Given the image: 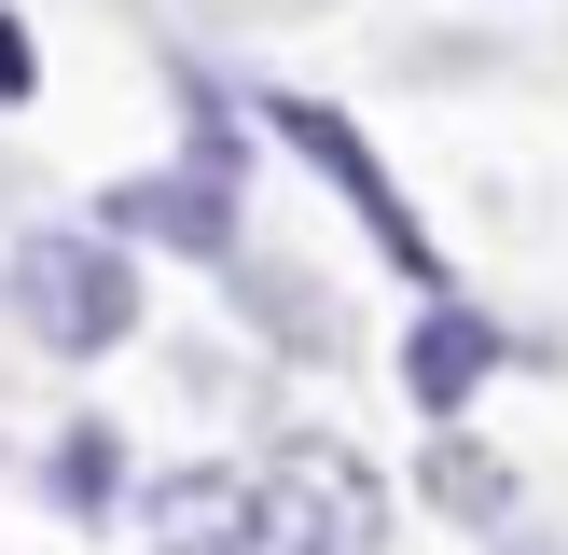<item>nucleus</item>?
I'll list each match as a JSON object with an SVG mask.
<instances>
[{
	"label": "nucleus",
	"mask_w": 568,
	"mask_h": 555,
	"mask_svg": "<svg viewBox=\"0 0 568 555\" xmlns=\"http://www.w3.org/2000/svg\"><path fill=\"white\" fill-rule=\"evenodd\" d=\"M14 305H28L42 347L98 361V347L139 333V264L98 236V222H42V236H14Z\"/></svg>",
	"instance_id": "1"
},
{
	"label": "nucleus",
	"mask_w": 568,
	"mask_h": 555,
	"mask_svg": "<svg viewBox=\"0 0 568 555\" xmlns=\"http://www.w3.org/2000/svg\"><path fill=\"white\" fill-rule=\"evenodd\" d=\"M250 514H264V555H375L388 542L375 458H347V444H320V431H292L250 472Z\"/></svg>",
	"instance_id": "2"
},
{
	"label": "nucleus",
	"mask_w": 568,
	"mask_h": 555,
	"mask_svg": "<svg viewBox=\"0 0 568 555\" xmlns=\"http://www.w3.org/2000/svg\"><path fill=\"white\" fill-rule=\"evenodd\" d=\"M264 125H277V139H292V153H305V167H320V181H333V194H347V209H361V222H375V250H388V264H403V278H444V250H430V222H416V209H403V194H388V167H375V153H361V125H347V111H320V98H264Z\"/></svg>",
	"instance_id": "3"
},
{
	"label": "nucleus",
	"mask_w": 568,
	"mask_h": 555,
	"mask_svg": "<svg viewBox=\"0 0 568 555\" xmlns=\"http://www.w3.org/2000/svg\"><path fill=\"white\" fill-rule=\"evenodd\" d=\"M139 542L153 555H264L250 472H153V486H139Z\"/></svg>",
	"instance_id": "4"
},
{
	"label": "nucleus",
	"mask_w": 568,
	"mask_h": 555,
	"mask_svg": "<svg viewBox=\"0 0 568 555\" xmlns=\"http://www.w3.org/2000/svg\"><path fill=\"white\" fill-rule=\"evenodd\" d=\"M486 375H499V333L471 320V305H430V320H416V347H403V389H416L430 416H458Z\"/></svg>",
	"instance_id": "5"
},
{
	"label": "nucleus",
	"mask_w": 568,
	"mask_h": 555,
	"mask_svg": "<svg viewBox=\"0 0 568 555\" xmlns=\"http://www.w3.org/2000/svg\"><path fill=\"white\" fill-rule=\"evenodd\" d=\"M111 236H181V250H236V222H222V181H209V167H181V181H125V194H111Z\"/></svg>",
	"instance_id": "6"
},
{
	"label": "nucleus",
	"mask_w": 568,
	"mask_h": 555,
	"mask_svg": "<svg viewBox=\"0 0 568 555\" xmlns=\"http://www.w3.org/2000/svg\"><path fill=\"white\" fill-rule=\"evenodd\" d=\"M416 500H430L444 527H499V514H514V472H499L471 431H444L430 458H416Z\"/></svg>",
	"instance_id": "7"
},
{
	"label": "nucleus",
	"mask_w": 568,
	"mask_h": 555,
	"mask_svg": "<svg viewBox=\"0 0 568 555\" xmlns=\"http://www.w3.org/2000/svg\"><path fill=\"white\" fill-rule=\"evenodd\" d=\"M111 472H125V444H111L98 416H70V431H55V472H42V500L98 527V514H111Z\"/></svg>",
	"instance_id": "8"
},
{
	"label": "nucleus",
	"mask_w": 568,
	"mask_h": 555,
	"mask_svg": "<svg viewBox=\"0 0 568 555\" xmlns=\"http://www.w3.org/2000/svg\"><path fill=\"white\" fill-rule=\"evenodd\" d=\"M42 83V56H28V28H14V0H0V98H28Z\"/></svg>",
	"instance_id": "9"
}]
</instances>
